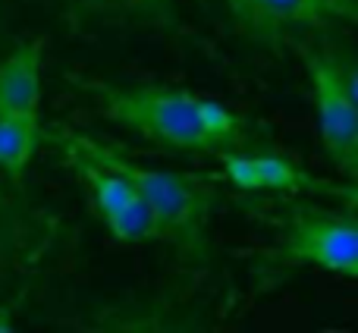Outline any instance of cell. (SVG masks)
Listing matches in <instances>:
<instances>
[{
    "mask_svg": "<svg viewBox=\"0 0 358 333\" xmlns=\"http://www.w3.org/2000/svg\"><path fill=\"white\" fill-rule=\"evenodd\" d=\"M54 139L60 145L63 164L88 185L92 192L94 211L101 214L107 233H110L113 242H123V246H142V242H167V233H164L157 214L148 208V204L138 198V192L120 176L117 170H110L107 164L88 157L85 151H79L69 139H63L60 132L54 129Z\"/></svg>",
    "mask_w": 358,
    "mask_h": 333,
    "instance_id": "5",
    "label": "cell"
},
{
    "mask_svg": "<svg viewBox=\"0 0 358 333\" xmlns=\"http://www.w3.org/2000/svg\"><path fill=\"white\" fill-rule=\"evenodd\" d=\"M73 6L82 16H92V13L107 16L110 13V16H123V19H136V22H145V25H155V29L167 31L170 38H179V41L201 44L195 31L185 25L176 0H73Z\"/></svg>",
    "mask_w": 358,
    "mask_h": 333,
    "instance_id": "9",
    "label": "cell"
},
{
    "mask_svg": "<svg viewBox=\"0 0 358 333\" xmlns=\"http://www.w3.org/2000/svg\"><path fill=\"white\" fill-rule=\"evenodd\" d=\"M252 44L283 54L299 31L327 22H355V0H210Z\"/></svg>",
    "mask_w": 358,
    "mask_h": 333,
    "instance_id": "6",
    "label": "cell"
},
{
    "mask_svg": "<svg viewBox=\"0 0 358 333\" xmlns=\"http://www.w3.org/2000/svg\"><path fill=\"white\" fill-rule=\"evenodd\" d=\"M44 41H25L0 63V113L41 117Z\"/></svg>",
    "mask_w": 358,
    "mask_h": 333,
    "instance_id": "8",
    "label": "cell"
},
{
    "mask_svg": "<svg viewBox=\"0 0 358 333\" xmlns=\"http://www.w3.org/2000/svg\"><path fill=\"white\" fill-rule=\"evenodd\" d=\"M57 132L63 139H69L79 151H85L88 157L117 170L138 192V198L157 214L164 233H167V242H173L179 252L195 261H201L208 255V223L217 201H220L214 176L148 166L126 157L123 151L110 148V145L98 142V139L85 136V132H73V129H57Z\"/></svg>",
    "mask_w": 358,
    "mask_h": 333,
    "instance_id": "2",
    "label": "cell"
},
{
    "mask_svg": "<svg viewBox=\"0 0 358 333\" xmlns=\"http://www.w3.org/2000/svg\"><path fill=\"white\" fill-rule=\"evenodd\" d=\"M271 264L317 267L343 280L358 277V223L355 204L334 214L311 204H292L280 217L277 242L264 252Z\"/></svg>",
    "mask_w": 358,
    "mask_h": 333,
    "instance_id": "4",
    "label": "cell"
},
{
    "mask_svg": "<svg viewBox=\"0 0 358 333\" xmlns=\"http://www.w3.org/2000/svg\"><path fill=\"white\" fill-rule=\"evenodd\" d=\"M255 170V192H283V195H317V198H340L346 204H355L352 183H334V179L315 176L302 164L289 161L273 151H248Z\"/></svg>",
    "mask_w": 358,
    "mask_h": 333,
    "instance_id": "7",
    "label": "cell"
},
{
    "mask_svg": "<svg viewBox=\"0 0 358 333\" xmlns=\"http://www.w3.org/2000/svg\"><path fill=\"white\" fill-rule=\"evenodd\" d=\"M25 242V229H22V220L0 201V261L13 258V255L22 248Z\"/></svg>",
    "mask_w": 358,
    "mask_h": 333,
    "instance_id": "11",
    "label": "cell"
},
{
    "mask_svg": "<svg viewBox=\"0 0 358 333\" xmlns=\"http://www.w3.org/2000/svg\"><path fill=\"white\" fill-rule=\"evenodd\" d=\"M44 142L41 117H22V113H0V170L10 179H22L31 157Z\"/></svg>",
    "mask_w": 358,
    "mask_h": 333,
    "instance_id": "10",
    "label": "cell"
},
{
    "mask_svg": "<svg viewBox=\"0 0 358 333\" xmlns=\"http://www.w3.org/2000/svg\"><path fill=\"white\" fill-rule=\"evenodd\" d=\"M289 48L299 54L305 76H308L324 155L343 173L346 183H355L358 176V73H355L352 57L330 48L305 44L302 38H292Z\"/></svg>",
    "mask_w": 358,
    "mask_h": 333,
    "instance_id": "3",
    "label": "cell"
},
{
    "mask_svg": "<svg viewBox=\"0 0 358 333\" xmlns=\"http://www.w3.org/2000/svg\"><path fill=\"white\" fill-rule=\"evenodd\" d=\"M79 92L94 98L110 123L136 132L164 148L176 151H223L248 145V123L220 101H210L198 92L161 82H120L92 79V76H66Z\"/></svg>",
    "mask_w": 358,
    "mask_h": 333,
    "instance_id": "1",
    "label": "cell"
}]
</instances>
